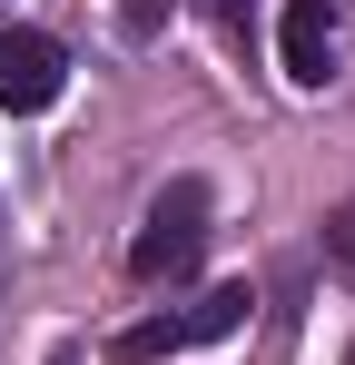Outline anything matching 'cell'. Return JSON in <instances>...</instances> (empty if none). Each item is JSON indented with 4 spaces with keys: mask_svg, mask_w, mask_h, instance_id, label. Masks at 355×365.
Instances as JSON below:
<instances>
[{
    "mask_svg": "<svg viewBox=\"0 0 355 365\" xmlns=\"http://www.w3.org/2000/svg\"><path fill=\"white\" fill-rule=\"evenodd\" d=\"M277 60L296 89H326L336 79V0H287L277 10Z\"/></svg>",
    "mask_w": 355,
    "mask_h": 365,
    "instance_id": "4",
    "label": "cell"
},
{
    "mask_svg": "<svg viewBox=\"0 0 355 365\" xmlns=\"http://www.w3.org/2000/svg\"><path fill=\"white\" fill-rule=\"evenodd\" d=\"M207 178H168L148 197V217H138V237H128V277L138 287H178V277H197V257H207Z\"/></svg>",
    "mask_w": 355,
    "mask_h": 365,
    "instance_id": "1",
    "label": "cell"
},
{
    "mask_svg": "<svg viewBox=\"0 0 355 365\" xmlns=\"http://www.w3.org/2000/svg\"><path fill=\"white\" fill-rule=\"evenodd\" d=\"M247 277L237 287H207L197 306H168V316H138V326H118V365H168V356H197V346H217V336H237L247 326Z\"/></svg>",
    "mask_w": 355,
    "mask_h": 365,
    "instance_id": "2",
    "label": "cell"
},
{
    "mask_svg": "<svg viewBox=\"0 0 355 365\" xmlns=\"http://www.w3.org/2000/svg\"><path fill=\"white\" fill-rule=\"evenodd\" d=\"M59 79H69V60L50 30H0V109L10 119H40L59 99Z\"/></svg>",
    "mask_w": 355,
    "mask_h": 365,
    "instance_id": "3",
    "label": "cell"
},
{
    "mask_svg": "<svg viewBox=\"0 0 355 365\" xmlns=\"http://www.w3.org/2000/svg\"><path fill=\"white\" fill-rule=\"evenodd\" d=\"M346 365H355V356H346Z\"/></svg>",
    "mask_w": 355,
    "mask_h": 365,
    "instance_id": "6",
    "label": "cell"
},
{
    "mask_svg": "<svg viewBox=\"0 0 355 365\" xmlns=\"http://www.w3.org/2000/svg\"><path fill=\"white\" fill-rule=\"evenodd\" d=\"M217 10H237V0H217Z\"/></svg>",
    "mask_w": 355,
    "mask_h": 365,
    "instance_id": "5",
    "label": "cell"
}]
</instances>
